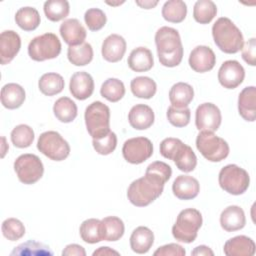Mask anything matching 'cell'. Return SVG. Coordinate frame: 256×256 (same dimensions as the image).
<instances>
[{"mask_svg":"<svg viewBox=\"0 0 256 256\" xmlns=\"http://www.w3.org/2000/svg\"><path fill=\"white\" fill-rule=\"evenodd\" d=\"M155 44L160 64L165 67H175L181 63L183 46L176 29L168 26L159 28L155 34Z\"/></svg>","mask_w":256,"mask_h":256,"instance_id":"1","label":"cell"},{"mask_svg":"<svg viewBox=\"0 0 256 256\" xmlns=\"http://www.w3.org/2000/svg\"><path fill=\"white\" fill-rule=\"evenodd\" d=\"M212 36L217 47L227 54L242 50L244 38L240 29L227 17H220L212 26Z\"/></svg>","mask_w":256,"mask_h":256,"instance_id":"2","label":"cell"},{"mask_svg":"<svg viewBox=\"0 0 256 256\" xmlns=\"http://www.w3.org/2000/svg\"><path fill=\"white\" fill-rule=\"evenodd\" d=\"M165 183L160 179L145 174L134 180L127 189L128 200L137 207H145L155 201L163 192Z\"/></svg>","mask_w":256,"mask_h":256,"instance_id":"3","label":"cell"},{"mask_svg":"<svg viewBox=\"0 0 256 256\" xmlns=\"http://www.w3.org/2000/svg\"><path fill=\"white\" fill-rule=\"evenodd\" d=\"M202 215L200 211L194 208L182 210L172 227L173 237L184 243H192L198 234V230L202 226Z\"/></svg>","mask_w":256,"mask_h":256,"instance_id":"4","label":"cell"},{"mask_svg":"<svg viewBox=\"0 0 256 256\" xmlns=\"http://www.w3.org/2000/svg\"><path fill=\"white\" fill-rule=\"evenodd\" d=\"M84 118L87 131L93 139L101 138L110 131V109L101 101L89 104Z\"/></svg>","mask_w":256,"mask_h":256,"instance_id":"5","label":"cell"},{"mask_svg":"<svg viewBox=\"0 0 256 256\" xmlns=\"http://www.w3.org/2000/svg\"><path fill=\"white\" fill-rule=\"evenodd\" d=\"M218 182L220 187L227 193L241 195L248 189L250 177L245 169L235 164H228L220 170Z\"/></svg>","mask_w":256,"mask_h":256,"instance_id":"6","label":"cell"},{"mask_svg":"<svg viewBox=\"0 0 256 256\" xmlns=\"http://www.w3.org/2000/svg\"><path fill=\"white\" fill-rule=\"evenodd\" d=\"M196 147L201 155L210 162H220L229 154V145L213 132L201 131L196 138Z\"/></svg>","mask_w":256,"mask_h":256,"instance_id":"7","label":"cell"},{"mask_svg":"<svg viewBox=\"0 0 256 256\" xmlns=\"http://www.w3.org/2000/svg\"><path fill=\"white\" fill-rule=\"evenodd\" d=\"M61 52V42L54 33H44L33 38L28 45V54L34 61L54 59Z\"/></svg>","mask_w":256,"mask_h":256,"instance_id":"8","label":"cell"},{"mask_svg":"<svg viewBox=\"0 0 256 256\" xmlns=\"http://www.w3.org/2000/svg\"><path fill=\"white\" fill-rule=\"evenodd\" d=\"M37 148L43 155L53 161H62L70 154L68 142L56 131H46L40 134Z\"/></svg>","mask_w":256,"mask_h":256,"instance_id":"9","label":"cell"},{"mask_svg":"<svg viewBox=\"0 0 256 256\" xmlns=\"http://www.w3.org/2000/svg\"><path fill=\"white\" fill-rule=\"evenodd\" d=\"M14 170L20 182L30 185L41 179L44 173V166L37 155L27 153L16 158Z\"/></svg>","mask_w":256,"mask_h":256,"instance_id":"10","label":"cell"},{"mask_svg":"<svg viewBox=\"0 0 256 256\" xmlns=\"http://www.w3.org/2000/svg\"><path fill=\"white\" fill-rule=\"evenodd\" d=\"M124 159L131 164H141L153 154V144L146 137H134L126 140L122 147Z\"/></svg>","mask_w":256,"mask_h":256,"instance_id":"11","label":"cell"},{"mask_svg":"<svg viewBox=\"0 0 256 256\" xmlns=\"http://www.w3.org/2000/svg\"><path fill=\"white\" fill-rule=\"evenodd\" d=\"M220 109L213 103L200 104L195 113V125L199 131H217L221 125Z\"/></svg>","mask_w":256,"mask_h":256,"instance_id":"12","label":"cell"},{"mask_svg":"<svg viewBox=\"0 0 256 256\" xmlns=\"http://www.w3.org/2000/svg\"><path fill=\"white\" fill-rule=\"evenodd\" d=\"M245 78L243 66L236 60H227L222 63L218 71V81L226 89H235Z\"/></svg>","mask_w":256,"mask_h":256,"instance_id":"13","label":"cell"},{"mask_svg":"<svg viewBox=\"0 0 256 256\" xmlns=\"http://www.w3.org/2000/svg\"><path fill=\"white\" fill-rule=\"evenodd\" d=\"M188 62L195 72L205 73L214 68L216 56L210 47L199 45L191 51Z\"/></svg>","mask_w":256,"mask_h":256,"instance_id":"14","label":"cell"},{"mask_svg":"<svg viewBox=\"0 0 256 256\" xmlns=\"http://www.w3.org/2000/svg\"><path fill=\"white\" fill-rule=\"evenodd\" d=\"M69 90L74 98L85 100L93 94L94 80L92 76L85 71L75 72L70 78Z\"/></svg>","mask_w":256,"mask_h":256,"instance_id":"15","label":"cell"},{"mask_svg":"<svg viewBox=\"0 0 256 256\" xmlns=\"http://www.w3.org/2000/svg\"><path fill=\"white\" fill-rule=\"evenodd\" d=\"M59 32L64 42L69 46H77L84 43L86 39V29L76 18L66 19L62 22Z\"/></svg>","mask_w":256,"mask_h":256,"instance_id":"16","label":"cell"},{"mask_svg":"<svg viewBox=\"0 0 256 256\" xmlns=\"http://www.w3.org/2000/svg\"><path fill=\"white\" fill-rule=\"evenodd\" d=\"M21 48L20 36L13 30H6L0 34V62L2 65L10 63Z\"/></svg>","mask_w":256,"mask_h":256,"instance_id":"17","label":"cell"},{"mask_svg":"<svg viewBox=\"0 0 256 256\" xmlns=\"http://www.w3.org/2000/svg\"><path fill=\"white\" fill-rule=\"evenodd\" d=\"M126 52V41L118 34H111L107 36L101 48L102 57L111 63L120 61Z\"/></svg>","mask_w":256,"mask_h":256,"instance_id":"18","label":"cell"},{"mask_svg":"<svg viewBox=\"0 0 256 256\" xmlns=\"http://www.w3.org/2000/svg\"><path fill=\"white\" fill-rule=\"evenodd\" d=\"M173 194L181 200H191L197 197L200 191L198 180L189 175H179L172 184Z\"/></svg>","mask_w":256,"mask_h":256,"instance_id":"19","label":"cell"},{"mask_svg":"<svg viewBox=\"0 0 256 256\" xmlns=\"http://www.w3.org/2000/svg\"><path fill=\"white\" fill-rule=\"evenodd\" d=\"M154 112L151 107L146 104H136L128 114V121L132 128L136 130H145L154 123Z\"/></svg>","mask_w":256,"mask_h":256,"instance_id":"20","label":"cell"},{"mask_svg":"<svg viewBox=\"0 0 256 256\" xmlns=\"http://www.w3.org/2000/svg\"><path fill=\"white\" fill-rule=\"evenodd\" d=\"M246 224L245 213L237 205L226 207L220 215V225L227 232H234L242 229Z\"/></svg>","mask_w":256,"mask_h":256,"instance_id":"21","label":"cell"},{"mask_svg":"<svg viewBox=\"0 0 256 256\" xmlns=\"http://www.w3.org/2000/svg\"><path fill=\"white\" fill-rule=\"evenodd\" d=\"M254 241L245 236H235L226 241L224 244V254L227 256H252L255 253Z\"/></svg>","mask_w":256,"mask_h":256,"instance_id":"22","label":"cell"},{"mask_svg":"<svg viewBox=\"0 0 256 256\" xmlns=\"http://www.w3.org/2000/svg\"><path fill=\"white\" fill-rule=\"evenodd\" d=\"M238 111L240 116L249 122L256 119V88L255 86L245 87L238 97Z\"/></svg>","mask_w":256,"mask_h":256,"instance_id":"23","label":"cell"},{"mask_svg":"<svg viewBox=\"0 0 256 256\" xmlns=\"http://www.w3.org/2000/svg\"><path fill=\"white\" fill-rule=\"evenodd\" d=\"M127 63L129 68L135 72H146L153 67L154 58L148 48L137 47L131 51Z\"/></svg>","mask_w":256,"mask_h":256,"instance_id":"24","label":"cell"},{"mask_svg":"<svg viewBox=\"0 0 256 256\" xmlns=\"http://www.w3.org/2000/svg\"><path fill=\"white\" fill-rule=\"evenodd\" d=\"M24 88L16 83L5 84L1 89V103L7 109H17L25 101Z\"/></svg>","mask_w":256,"mask_h":256,"instance_id":"25","label":"cell"},{"mask_svg":"<svg viewBox=\"0 0 256 256\" xmlns=\"http://www.w3.org/2000/svg\"><path fill=\"white\" fill-rule=\"evenodd\" d=\"M154 243L153 232L145 226H139L133 230L130 236V247L138 254L147 253Z\"/></svg>","mask_w":256,"mask_h":256,"instance_id":"26","label":"cell"},{"mask_svg":"<svg viewBox=\"0 0 256 256\" xmlns=\"http://www.w3.org/2000/svg\"><path fill=\"white\" fill-rule=\"evenodd\" d=\"M194 98V90L192 86L185 82L174 84L169 91V100L171 106L175 108H186Z\"/></svg>","mask_w":256,"mask_h":256,"instance_id":"27","label":"cell"},{"mask_svg":"<svg viewBox=\"0 0 256 256\" xmlns=\"http://www.w3.org/2000/svg\"><path fill=\"white\" fill-rule=\"evenodd\" d=\"M55 117L62 123H70L77 117V105L69 97H60L53 106Z\"/></svg>","mask_w":256,"mask_h":256,"instance_id":"28","label":"cell"},{"mask_svg":"<svg viewBox=\"0 0 256 256\" xmlns=\"http://www.w3.org/2000/svg\"><path fill=\"white\" fill-rule=\"evenodd\" d=\"M80 236L82 240L89 244H95L103 240L102 221L96 218H90L80 225Z\"/></svg>","mask_w":256,"mask_h":256,"instance_id":"29","label":"cell"},{"mask_svg":"<svg viewBox=\"0 0 256 256\" xmlns=\"http://www.w3.org/2000/svg\"><path fill=\"white\" fill-rule=\"evenodd\" d=\"M64 86L65 82L63 77L60 74L54 72L43 74L38 81L39 90L46 96L59 94L64 89Z\"/></svg>","mask_w":256,"mask_h":256,"instance_id":"30","label":"cell"},{"mask_svg":"<svg viewBox=\"0 0 256 256\" xmlns=\"http://www.w3.org/2000/svg\"><path fill=\"white\" fill-rule=\"evenodd\" d=\"M39 12L33 7H22L15 14L16 24L24 31H33L40 24Z\"/></svg>","mask_w":256,"mask_h":256,"instance_id":"31","label":"cell"},{"mask_svg":"<svg viewBox=\"0 0 256 256\" xmlns=\"http://www.w3.org/2000/svg\"><path fill=\"white\" fill-rule=\"evenodd\" d=\"M130 88L134 96L143 99L152 98L157 91L156 82L147 76H138L131 80Z\"/></svg>","mask_w":256,"mask_h":256,"instance_id":"32","label":"cell"},{"mask_svg":"<svg viewBox=\"0 0 256 256\" xmlns=\"http://www.w3.org/2000/svg\"><path fill=\"white\" fill-rule=\"evenodd\" d=\"M175 165L180 171L183 172H191L196 168L197 165V157L189 145L182 143L176 152L173 160Z\"/></svg>","mask_w":256,"mask_h":256,"instance_id":"33","label":"cell"},{"mask_svg":"<svg viewBox=\"0 0 256 256\" xmlns=\"http://www.w3.org/2000/svg\"><path fill=\"white\" fill-rule=\"evenodd\" d=\"M67 57L70 63L75 66H85L93 59V48L91 44L84 42L77 46H69Z\"/></svg>","mask_w":256,"mask_h":256,"instance_id":"34","label":"cell"},{"mask_svg":"<svg viewBox=\"0 0 256 256\" xmlns=\"http://www.w3.org/2000/svg\"><path fill=\"white\" fill-rule=\"evenodd\" d=\"M187 15V5L181 0L166 1L162 7L163 18L171 23L182 22Z\"/></svg>","mask_w":256,"mask_h":256,"instance_id":"35","label":"cell"},{"mask_svg":"<svg viewBox=\"0 0 256 256\" xmlns=\"http://www.w3.org/2000/svg\"><path fill=\"white\" fill-rule=\"evenodd\" d=\"M11 256H52L53 252L49 247L43 243L29 240L21 243L13 249L10 253Z\"/></svg>","mask_w":256,"mask_h":256,"instance_id":"36","label":"cell"},{"mask_svg":"<svg viewBox=\"0 0 256 256\" xmlns=\"http://www.w3.org/2000/svg\"><path fill=\"white\" fill-rule=\"evenodd\" d=\"M102 232L103 240L105 241H117L119 240L125 231L123 221L116 216H108L102 220Z\"/></svg>","mask_w":256,"mask_h":256,"instance_id":"37","label":"cell"},{"mask_svg":"<svg viewBox=\"0 0 256 256\" xmlns=\"http://www.w3.org/2000/svg\"><path fill=\"white\" fill-rule=\"evenodd\" d=\"M217 14V6L211 0H198L194 4L193 17L200 24H208Z\"/></svg>","mask_w":256,"mask_h":256,"instance_id":"38","label":"cell"},{"mask_svg":"<svg viewBox=\"0 0 256 256\" xmlns=\"http://www.w3.org/2000/svg\"><path fill=\"white\" fill-rule=\"evenodd\" d=\"M45 16L52 22H57L66 18L70 11L67 0H48L43 6Z\"/></svg>","mask_w":256,"mask_h":256,"instance_id":"39","label":"cell"},{"mask_svg":"<svg viewBox=\"0 0 256 256\" xmlns=\"http://www.w3.org/2000/svg\"><path fill=\"white\" fill-rule=\"evenodd\" d=\"M100 94L110 102H118L125 95V86L117 78H108L101 85Z\"/></svg>","mask_w":256,"mask_h":256,"instance_id":"40","label":"cell"},{"mask_svg":"<svg viewBox=\"0 0 256 256\" xmlns=\"http://www.w3.org/2000/svg\"><path fill=\"white\" fill-rule=\"evenodd\" d=\"M10 136L11 141L15 147L27 148L32 144L34 140V131L30 126L26 124H20L11 131Z\"/></svg>","mask_w":256,"mask_h":256,"instance_id":"41","label":"cell"},{"mask_svg":"<svg viewBox=\"0 0 256 256\" xmlns=\"http://www.w3.org/2000/svg\"><path fill=\"white\" fill-rule=\"evenodd\" d=\"M2 234L10 241H17L25 234L24 224L16 218H8L2 223Z\"/></svg>","mask_w":256,"mask_h":256,"instance_id":"42","label":"cell"},{"mask_svg":"<svg viewBox=\"0 0 256 256\" xmlns=\"http://www.w3.org/2000/svg\"><path fill=\"white\" fill-rule=\"evenodd\" d=\"M92 145L95 151L100 155L111 154L117 146V136L114 132L109 131L105 136L98 139H93Z\"/></svg>","mask_w":256,"mask_h":256,"instance_id":"43","label":"cell"},{"mask_svg":"<svg viewBox=\"0 0 256 256\" xmlns=\"http://www.w3.org/2000/svg\"><path fill=\"white\" fill-rule=\"evenodd\" d=\"M167 119L170 124H172L175 127H185L190 122L191 117V110L186 108H175L173 106L168 107L167 110Z\"/></svg>","mask_w":256,"mask_h":256,"instance_id":"44","label":"cell"},{"mask_svg":"<svg viewBox=\"0 0 256 256\" xmlns=\"http://www.w3.org/2000/svg\"><path fill=\"white\" fill-rule=\"evenodd\" d=\"M84 20L89 30L98 31L105 26L107 17L101 9L90 8L85 12Z\"/></svg>","mask_w":256,"mask_h":256,"instance_id":"45","label":"cell"},{"mask_svg":"<svg viewBox=\"0 0 256 256\" xmlns=\"http://www.w3.org/2000/svg\"><path fill=\"white\" fill-rule=\"evenodd\" d=\"M145 174L152 175V176L160 179L163 183H166L172 175V169L165 162L155 161L148 165Z\"/></svg>","mask_w":256,"mask_h":256,"instance_id":"46","label":"cell"},{"mask_svg":"<svg viewBox=\"0 0 256 256\" xmlns=\"http://www.w3.org/2000/svg\"><path fill=\"white\" fill-rule=\"evenodd\" d=\"M182 141L178 138H165L160 143V154L169 160H173L176 152L178 151L179 147L182 145Z\"/></svg>","mask_w":256,"mask_h":256,"instance_id":"47","label":"cell"},{"mask_svg":"<svg viewBox=\"0 0 256 256\" xmlns=\"http://www.w3.org/2000/svg\"><path fill=\"white\" fill-rule=\"evenodd\" d=\"M154 256H184L185 249L176 243H170L159 247L154 253Z\"/></svg>","mask_w":256,"mask_h":256,"instance_id":"48","label":"cell"},{"mask_svg":"<svg viewBox=\"0 0 256 256\" xmlns=\"http://www.w3.org/2000/svg\"><path fill=\"white\" fill-rule=\"evenodd\" d=\"M242 58L247 64L251 66L256 65V39L255 38L249 39L245 43V45H243Z\"/></svg>","mask_w":256,"mask_h":256,"instance_id":"49","label":"cell"},{"mask_svg":"<svg viewBox=\"0 0 256 256\" xmlns=\"http://www.w3.org/2000/svg\"><path fill=\"white\" fill-rule=\"evenodd\" d=\"M62 255L63 256H85L86 255V251L85 249L78 244H69L67 245L64 250L62 251Z\"/></svg>","mask_w":256,"mask_h":256,"instance_id":"50","label":"cell"},{"mask_svg":"<svg viewBox=\"0 0 256 256\" xmlns=\"http://www.w3.org/2000/svg\"><path fill=\"white\" fill-rule=\"evenodd\" d=\"M191 255L193 256H196V255H210V256H213L214 255V252L208 247V246H205V245H200V246H197L192 252H191Z\"/></svg>","mask_w":256,"mask_h":256,"instance_id":"51","label":"cell"},{"mask_svg":"<svg viewBox=\"0 0 256 256\" xmlns=\"http://www.w3.org/2000/svg\"><path fill=\"white\" fill-rule=\"evenodd\" d=\"M96 255H119V253L109 247H99L97 250L93 252V256Z\"/></svg>","mask_w":256,"mask_h":256,"instance_id":"52","label":"cell"},{"mask_svg":"<svg viewBox=\"0 0 256 256\" xmlns=\"http://www.w3.org/2000/svg\"><path fill=\"white\" fill-rule=\"evenodd\" d=\"M135 2L138 6H140L141 8H144V9L154 8L158 4V1H135Z\"/></svg>","mask_w":256,"mask_h":256,"instance_id":"53","label":"cell"},{"mask_svg":"<svg viewBox=\"0 0 256 256\" xmlns=\"http://www.w3.org/2000/svg\"><path fill=\"white\" fill-rule=\"evenodd\" d=\"M107 4L109 5H112V6H116V5H120V4H123L124 1H121V2H109V1H106Z\"/></svg>","mask_w":256,"mask_h":256,"instance_id":"54","label":"cell"}]
</instances>
